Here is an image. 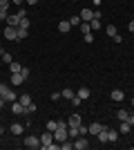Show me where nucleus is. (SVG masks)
Masks as SVG:
<instances>
[{
  "label": "nucleus",
  "instance_id": "1",
  "mask_svg": "<svg viewBox=\"0 0 134 150\" xmlns=\"http://www.w3.org/2000/svg\"><path fill=\"white\" fill-rule=\"evenodd\" d=\"M22 18H25V9H20L16 16H7V25H9V27H18Z\"/></svg>",
  "mask_w": 134,
  "mask_h": 150
},
{
  "label": "nucleus",
  "instance_id": "2",
  "mask_svg": "<svg viewBox=\"0 0 134 150\" xmlns=\"http://www.w3.org/2000/svg\"><path fill=\"white\" fill-rule=\"evenodd\" d=\"M22 144L27 146V148H40V137H34V134H29V137H25V141Z\"/></svg>",
  "mask_w": 134,
  "mask_h": 150
},
{
  "label": "nucleus",
  "instance_id": "3",
  "mask_svg": "<svg viewBox=\"0 0 134 150\" xmlns=\"http://www.w3.org/2000/svg\"><path fill=\"white\" fill-rule=\"evenodd\" d=\"M74 148H76V150H87V148H89L87 137H83V134H81V137H76V139H74Z\"/></svg>",
  "mask_w": 134,
  "mask_h": 150
},
{
  "label": "nucleus",
  "instance_id": "4",
  "mask_svg": "<svg viewBox=\"0 0 134 150\" xmlns=\"http://www.w3.org/2000/svg\"><path fill=\"white\" fill-rule=\"evenodd\" d=\"M103 128H105V125H103V123H98V121H94V123H89V125H87V134H94V137H96V134H98V132H101Z\"/></svg>",
  "mask_w": 134,
  "mask_h": 150
},
{
  "label": "nucleus",
  "instance_id": "5",
  "mask_svg": "<svg viewBox=\"0 0 134 150\" xmlns=\"http://www.w3.org/2000/svg\"><path fill=\"white\" fill-rule=\"evenodd\" d=\"M92 18H94V9H89V7H85L83 11H81V20H83V23H89Z\"/></svg>",
  "mask_w": 134,
  "mask_h": 150
},
{
  "label": "nucleus",
  "instance_id": "6",
  "mask_svg": "<svg viewBox=\"0 0 134 150\" xmlns=\"http://www.w3.org/2000/svg\"><path fill=\"white\" fill-rule=\"evenodd\" d=\"M116 141H119V130L107 128V144H116Z\"/></svg>",
  "mask_w": 134,
  "mask_h": 150
},
{
  "label": "nucleus",
  "instance_id": "7",
  "mask_svg": "<svg viewBox=\"0 0 134 150\" xmlns=\"http://www.w3.org/2000/svg\"><path fill=\"white\" fill-rule=\"evenodd\" d=\"M11 112L13 114H25V105H22L20 101H13L11 103Z\"/></svg>",
  "mask_w": 134,
  "mask_h": 150
},
{
  "label": "nucleus",
  "instance_id": "8",
  "mask_svg": "<svg viewBox=\"0 0 134 150\" xmlns=\"http://www.w3.org/2000/svg\"><path fill=\"white\" fill-rule=\"evenodd\" d=\"M5 38H7V40H18V38H16V27L7 25L5 27Z\"/></svg>",
  "mask_w": 134,
  "mask_h": 150
},
{
  "label": "nucleus",
  "instance_id": "9",
  "mask_svg": "<svg viewBox=\"0 0 134 150\" xmlns=\"http://www.w3.org/2000/svg\"><path fill=\"white\" fill-rule=\"evenodd\" d=\"M109 99L112 101H123L125 99V92H123V90H112V92H109Z\"/></svg>",
  "mask_w": 134,
  "mask_h": 150
},
{
  "label": "nucleus",
  "instance_id": "10",
  "mask_svg": "<svg viewBox=\"0 0 134 150\" xmlns=\"http://www.w3.org/2000/svg\"><path fill=\"white\" fill-rule=\"evenodd\" d=\"M69 29H72L69 20H60V23H58V31H60V34H67Z\"/></svg>",
  "mask_w": 134,
  "mask_h": 150
},
{
  "label": "nucleus",
  "instance_id": "11",
  "mask_svg": "<svg viewBox=\"0 0 134 150\" xmlns=\"http://www.w3.org/2000/svg\"><path fill=\"white\" fill-rule=\"evenodd\" d=\"M89 94H92V92H89L87 88H81V90H76V96H78V99H83V101H87V99H89Z\"/></svg>",
  "mask_w": 134,
  "mask_h": 150
},
{
  "label": "nucleus",
  "instance_id": "12",
  "mask_svg": "<svg viewBox=\"0 0 134 150\" xmlns=\"http://www.w3.org/2000/svg\"><path fill=\"white\" fill-rule=\"evenodd\" d=\"M18 101L22 103V105H25V110H27L29 105H32V96H29V94H20V96H18Z\"/></svg>",
  "mask_w": 134,
  "mask_h": 150
},
{
  "label": "nucleus",
  "instance_id": "13",
  "mask_svg": "<svg viewBox=\"0 0 134 150\" xmlns=\"http://www.w3.org/2000/svg\"><path fill=\"white\" fill-rule=\"evenodd\" d=\"M119 130H121V134H128V132L132 130V123H130V121H121V125H119Z\"/></svg>",
  "mask_w": 134,
  "mask_h": 150
},
{
  "label": "nucleus",
  "instance_id": "14",
  "mask_svg": "<svg viewBox=\"0 0 134 150\" xmlns=\"http://www.w3.org/2000/svg\"><path fill=\"white\" fill-rule=\"evenodd\" d=\"M25 132V123H13L11 125V134H22Z\"/></svg>",
  "mask_w": 134,
  "mask_h": 150
},
{
  "label": "nucleus",
  "instance_id": "15",
  "mask_svg": "<svg viewBox=\"0 0 134 150\" xmlns=\"http://www.w3.org/2000/svg\"><path fill=\"white\" fill-rule=\"evenodd\" d=\"M27 34H29V29H25V27H16V38H18V40L27 38Z\"/></svg>",
  "mask_w": 134,
  "mask_h": 150
},
{
  "label": "nucleus",
  "instance_id": "16",
  "mask_svg": "<svg viewBox=\"0 0 134 150\" xmlns=\"http://www.w3.org/2000/svg\"><path fill=\"white\" fill-rule=\"evenodd\" d=\"M11 83L13 85H20V83H25V76L20 74V72H16V74H11Z\"/></svg>",
  "mask_w": 134,
  "mask_h": 150
},
{
  "label": "nucleus",
  "instance_id": "17",
  "mask_svg": "<svg viewBox=\"0 0 134 150\" xmlns=\"http://www.w3.org/2000/svg\"><path fill=\"white\" fill-rule=\"evenodd\" d=\"M83 121H81V114H72L69 119H67V125H81Z\"/></svg>",
  "mask_w": 134,
  "mask_h": 150
},
{
  "label": "nucleus",
  "instance_id": "18",
  "mask_svg": "<svg viewBox=\"0 0 134 150\" xmlns=\"http://www.w3.org/2000/svg\"><path fill=\"white\" fill-rule=\"evenodd\" d=\"M96 137H98V141H101V144H107V125H105V128H103Z\"/></svg>",
  "mask_w": 134,
  "mask_h": 150
},
{
  "label": "nucleus",
  "instance_id": "19",
  "mask_svg": "<svg viewBox=\"0 0 134 150\" xmlns=\"http://www.w3.org/2000/svg\"><path fill=\"white\" fill-rule=\"evenodd\" d=\"M20 69H22V65H20V63H16V61H11V63H9V72H11V74L20 72Z\"/></svg>",
  "mask_w": 134,
  "mask_h": 150
},
{
  "label": "nucleus",
  "instance_id": "20",
  "mask_svg": "<svg viewBox=\"0 0 134 150\" xmlns=\"http://www.w3.org/2000/svg\"><path fill=\"white\" fill-rule=\"evenodd\" d=\"M60 96H63V99H67V101H72L74 96H76V92H74V90H63V92H60Z\"/></svg>",
  "mask_w": 134,
  "mask_h": 150
},
{
  "label": "nucleus",
  "instance_id": "21",
  "mask_svg": "<svg viewBox=\"0 0 134 150\" xmlns=\"http://www.w3.org/2000/svg\"><path fill=\"white\" fill-rule=\"evenodd\" d=\"M105 34H107L109 38H114L116 34H119V31H116V25H107V27H105Z\"/></svg>",
  "mask_w": 134,
  "mask_h": 150
},
{
  "label": "nucleus",
  "instance_id": "22",
  "mask_svg": "<svg viewBox=\"0 0 134 150\" xmlns=\"http://www.w3.org/2000/svg\"><path fill=\"white\" fill-rule=\"evenodd\" d=\"M89 27H92V31L101 29V20H98V18H92V20H89Z\"/></svg>",
  "mask_w": 134,
  "mask_h": 150
},
{
  "label": "nucleus",
  "instance_id": "23",
  "mask_svg": "<svg viewBox=\"0 0 134 150\" xmlns=\"http://www.w3.org/2000/svg\"><path fill=\"white\" fill-rule=\"evenodd\" d=\"M119 121H130V112L128 110H119Z\"/></svg>",
  "mask_w": 134,
  "mask_h": 150
},
{
  "label": "nucleus",
  "instance_id": "24",
  "mask_svg": "<svg viewBox=\"0 0 134 150\" xmlns=\"http://www.w3.org/2000/svg\"><path fill=\"white\" fill-rule=\"evenodd\" d=\"M72 148H74V141H69V139H65L60 144V150H72Z\"/></svg>",
  "mask_w": 134,
  "mask_h": 150
},
{
  "label": "nucleus",
  "instance_id": "25",
  "mask_svg": "<svg viewBox=\"0 0 134 150\" xmlns=\"http://www.w3.org/2000/svg\"><path fill=\"white\" fill-rule=\"evenodd\" d=\"M81 23H83V20H81V16H72V18H69V25H72V27H78Z\"/></svg>",
  "mask_w": 134,
  "mask_h": 150
},
{
  "label": "nucleus",
  "instance_id": "26",
  "mask_svg": "<svg viewBox=\"0 0 134 150\" xmlns=\"http://www.w3.org/2000/svg\"><path fill=\"white\" fill-rule=\"evenodd\" d=\"M9 5H11L9 0H0V11H7V13H9Z\"/></svg>",
  "mask_w": 134,
  "mask_h": 150
},
{
  "label": "nucleus",
  "instance_id": "27",
  "mask_svg": "<svg viewBox=\"0 0 134 150\" xmlns=\"http://www.w3.org/2000/svg\"><path fill=\"white\" fill-rule=\"evenodd\" d=\"M56 128H58V121H47V130L49 132H54Z\"/></svg>",
  "mask_w": 134,
  "mask_h": 150
},
{
  "label": "nucleus",
  "instance_id": "28",
  "mask_svg": "<svg viewBox=\"0 0 134 150\" xmlns=\"http://www.w3.org/2000/svg\"><path fill=\"white\" fill-rule=\"evenodd\" d=\"M83 36H85V43H94V31H87Z\"/></svg>",
  "mask_w": 134,
  "mask_h": 150
},
{
  "label": "nucleus",
  "instance_id": "29",
  "mask_svg": "<svg viewBox=\"0 0 134 150\" xmlns=\"http://www.w3.org/2000/svg\"><path fill=\"white\" fill-rule=\"evenodd\" d=\"M78 134H83V137H87V125H78Z\"/></svg>",
  "mask_w": 134,
  "mask_h": 150
},
{
  "label": "nucleus",
  "instance_id": "30",
  "mask_svg": "<svg viewBox=\"0 0 134 150\" xmlns=\"http://www.w3.org/2000/svg\"><path fill=\"white\" fill-rule=\"evenodd\" d=\"M29 25H32V23H29V18H22L18 27H25V29H29Z\"/></svg>",
  "mask_w": 134,
  "mask_h": 150
},
{
  "label": "nucleus",
  "instance_id": "31",
  "mask_svg": "<svg viewBox=\"0 0 134 150\" xmlns=\"http://www.w3.org/2000/svg\"><path fill=\"white\" fill-rule=\"evenodd\" d=\"M81 29H83V34H87V31H92V27H89V23H81Z\"/></svg>",
  "mask_w": 134,
  "mask_h": 150
},
{
  "label": "nucleus",
  "instance_id": "32",
  "mask_svg": "<svg viewBox=\"0 0 134 150\" xmlns=\"http://www.w3.org/2000/svg\"><path fill=\"white\" fill-rule=\"evenodd\" d=\"M81 103H83V99H78V96H74V99H72V105H81Z\"/></svg>",
  "mask_w": 134,
  "mask_h": 150
},
{
  "label": "nucleus",
  "instance_id": "33",
  "mask_svg": "<svg viewBox=\"0 0 134 150\" xmlns=\"http://www.w3.org/2000/svg\"><path fill=\"white\" fill-rule=\"evenodd\" d=\"M20 74L25 76V81H27V79H29V69H27V67H22V69H20Z\"/></svg>",
  "mask_w": 134,
  "mask_h": 150
},
{
  "label": "nucleus",
  "instance_id": "34",
  "mask_svg": "<svg viewBox=\"0 0 134 150\" xmlns=\"http://www.w3.org/2000/svg\"><path fill=\"white\" fill-rule=\"evenodd\" d=\"M58 99H63V96H60V92H54V94H51V101H58Z\"/></svg>",
  "mask_w": 134,
  "mask_h": 150
},
{
  "label": "nucleus",
  "instance_id": "35",
  "mask_svg": "<svg viewBox=\"0 0 134 150\" xmlns=\"http://www.w3.org/2000/svg\"><path fill=\"white\" fill-rule=\"evenodd\" d=\"M25 112H27V114H32V112H36V105H34V103H32V105H29V108H27V110H25Z\"/></svg>",
  "mask_w": 134,
  "mask_h": 150
},
{
  "label": "nucleus",
  "instance_id": "36",
  "mask_svg": "<svg viewBox=\"0 0 134 150\" xmlns=\"http://www.w3.org/2000/svg\"><path fill=\"white\" fill-rule=\"evenodd\" d=\"M7 16H9L7 11H0V20H7Z\"/></svg>",
  "mask_w": 134,
  "mask_h": 150
},
{
  "label": "nucleus",
  "instance_id": "37",
  "mask_svg": "<svg viewBox=\"0 0 134 150\" xmlns=\"http://www.w3.org/2000/svg\"><path fill=\"white\" fill-rule=\"evenodd\" d=\"M128 29H130V31H132V34H134V20H132V23H130V25H128Z\"/></svg>",
  "mask_w": 134,
  "mask_h": 150
},
{
  "label": "nucleus",
  "instance_id": "38",
  "mask_svg": "<svg viewBox=\"0 0 134 150\" xmlns=\"http://www.w3.org/2000/svg\"><path fill=\"white\" fill-rule=\"evenodd\" d=\"M27 2H29V5H36V2H40V0H27Z\"/></svg>",
  "mask_w": 134,
  "mask_h": 150
},
{
  "label": "nucleus",
  "instance_id": "39",
  "mask_svg": "<svg viewBox=\"0 0 134 150\" xmlns=\"http://www.w3.org/2000/svg\"><path fill=\"white\" fill-rule=\"evenodd\" d=\"M94 5L98 7V5H103V0H94Z\"/></svg>",
  "mask_w": 134,
  "mask_h": 150
},
{
  "label": "nucleus",
  "instance_id": "40",
  "mask_svg": "<svg viewBox=\"0 0 134 150\" xmlns=\"http://www.w3.org/2000/svg\"><path fill=\"white\" fill-rule=\"evenodd\" d=\"M130 123H132V125H134V114H130Z\"/></svg>",
  "mask_w": 134,
  "mask_h": 150
},
{
  "label": "nucleus",
  "instance_id": "41",
  "mask_svg": "<svg viewBox=\"0 0 134 150\" xmlns=\"http://www.w3.org/2000/svg\"><path fill=\"white\" fill-rule=\"evenodd\" d=\"M2 132H5V128H2V125H0V134H2Z\"/></svg>",
  "mask_w": 134,
  "mask_h": 150
},
{
  "label": "nucleus",
  "instance_id": "42",
  "mask_svg": "<svg viewBox=\"0 0 134 150\" xmlns=\"http://www.w3.org/2000/svg\"><path fill=\"white\" fill-rule=\"evenodd\" d=\"M132 108H134V96H132Z\"/></svg>",
  "mask_w": 134,
  "mask_h": 150
},
{
  "label": "nucleus",
  "instance_id": "43",
  "mask_svg": "<svg viewBox=\"0 0 134 150\" xmlns=\"http://www.w3.org/2000/svg\"><path fill=\"white\" fill-rule=\"evenodd\" d=\"M0 99H2V94H0Z\"/></svg>",
  "mask_w": 134,
  "mask_h": 150
},
{
  "label": "nucleus",
  "instance_id": "44",
  "mask_svg": "<svg viewBox=\"0 0 134 150\" xmlns=\"http://www.w3.org/2000/svg\"><path fill=\"white\" fill-rule=\"evenodd\" d=\"M72 2H74V0H72Z\"/></svg>",
  "mask_w": 134,
  "mask_h": 150
}]
</instances>
